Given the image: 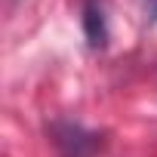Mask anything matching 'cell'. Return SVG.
Returning <instances> with one entry per match:
<instances>
[{
  "label": "cell",
  "mask_w": 157,
  "mask_h": 157,
  "mask_svg": "<svg viewBox=\"0 0 157 157\" xmlns=\"http://www.w3.org/2000/svg\"><path fill=\"white\" fill-rule=\"evenodd\" d=\"M49 139L59 157H96L99 154V132L86 129L77 120H56L49 126Z\"/></svg>",
  "instance_id": "obj_1"
},
{
  "label": "cell",
  "mask_w": 157,
  "mask_h": 157,
  "mask_svg": "<svg viewBox=\"0 0 157 157\" xmlns=\"http://www.w3.org/2000/svg\"><path fill=\"white\" fill-rule=\"evenodd\" d=\"M83 34H86V43L93 49H105L108 46V19H105V6L99 0H83Z\"/></svg>",
  "instance_id": "obj_2"
},
{
  "label": "cell",
  "mask_w": 157,
  "mask_h": 157,
  "mask_svg": "<svg viewBox=\"0 0 157 157\" xmlns=\"http://www.w3.org/2000/svg\"><path fill=\"white\" fill-rule=\"evenodd\" d=\"M145 13L151 22H157V0H145Z\"/></svg>",
  "instance_id": "obj_3"
}]
</instances>
